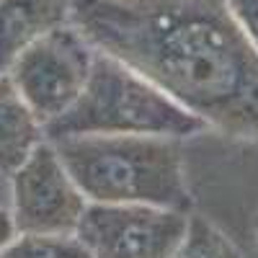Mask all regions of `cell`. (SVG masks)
I'll return each instance as SVG.
<instances>
[{"instance_id": "1", "label": "cell", "mask_w": 258, "mask_h": 258, "mask_svg": "<svg viewBox=\"0 0 258 258\" xmlns=\"http://www.w3.org/2000/svg\"><path fill=\"white\" fill-rule=\"evenodd\" d=\"M70 24L209 129L258 140V52L225 0H70Z\"/></svg>"}, {"instance_id": "2", "label": "cell", "mask_w": 258, "mask_h": 258, "mask_svg": "<svg viewBox=\"0 0 258 258\" xmlns=\"http://www.w3.org/2000/svg\"><path fill=\"white\" fill-rule=\"evenodd\" d=\"M88 202L153 204L191 212L181 140L150 135H85L52 142Z\"/></svg>"}, {"instance_id": "3", "label": "cell", "mask_w": 258, "mask_h": 258, "mask_svg": "<svg viewBox=\"0 0 258 258\" xmlns=\"http://www.w3.org/2000/svg\"><path fill=\"white\" fill-rule=\"evenodd\" d=\"M207 124L176 103L153 80L126 62L98 52L83 93L64 114L44 124V140L85 135H150L188 140L207 132Z\"/></svg>"}, {"instance_id": "4", "label": "cell", "mask_w": 258, "mask_h": 258, "mask_svg": "<svg viewBox=\"0 0 258 258\" xmlns=\"http://www.w3.org/2000/svg\"><path fill=\"white\" fill-rule=\"evenodd\" d=\"M93 57L96 47L73 24H64L29 44L16 57L8 75L39 121L49 124L83 93Z\"/></svg>"}, {"instance_id": "5", "label": "cell", "mask_w": 258, "mask_h": 258, "mask_svg": "<svg viewBox=\"0 0 258 258\" xmlns=\"http://www.w3.org/2000/svg\"><path fill=\"white\" fill-rule=\"evenodd\" d=\"M188 214L153 204L88 202L75 235L93 258H170L186 235Z\"/></svg>"}, {"instance_id": "6", "label": "cell", "mask_w": 258, "mask_h": 258, "mask_svg": "<svg viewBox=\"0 0 258 258\" xmlns=\"http://www.w3.org/2000/svg\"><path fill=\"white\" fill-rule=\"evenodd\" d=\"M88 199L44 140L11 173V220L16 232H75Z\"/></svg>"}, {"instance_id": "7", "label": "cell", "mask_w": 258, "mask_h": 258, "mask_svg": "<svg viewBox=\"0 0 258 258\" xmlns=\"http://www.w3.org/2000/svg\"><path fill=\"white\" fill-rule=\"evenodd\" d=\"M70 24V0H0V73L36 39Z\"/></svg>"}, {"instance_id": "8", "label": "cell", "mask_w": 258, "mask_h": 258, "mask_svg": "<svg viewBox=\"0 0 258 258\" xmlns=\"http://www.w3.org/2000/svg\"><path fill=\"white\" fill-rule=\"evenodd\" d=\"M44 142V124L18 93L8 73H0V173H13Z\"/></svg>"}, {"instance_id": "9", "label": "cell", "mask_w": 258, "mask_h": 258, "mask_svg": "<svg viewBox=\"0 0 258 258\" xmlns=\"http://www.w3.org/2000/svg\"><path fill=\"white\" fill-rule=\"evenodd\" d=\"M0 258H93L75 232H16Z\"/></svg>"}, {"instance_id": "10", "label": "cell", "mask_w": 258, "mask_h": 258, "mask_svg": "<svg viewBox=\"0 0 258 258\" xmlns=\"http://www.w3.org/2000/svg\"><path fill=\"white\" fill-rule=\"evenodd\" d=\"M170 258H243L227 235L199 214H188V227Z\"/></svg>"}, {"instance_id": "11", "label": "cell", "mask_w": 258, "mask_h": 258, "mask_svg": "<svg viewBox=\"0 0 258 258\" xmlns=\"http://www.w3.org/2000/svg\"><path fill=\"white\" fill-rule=\"evenodd\" d=\"M240 31L248 36L253 49L258 52V0H225Z\"/></svg>"}, {"instance_id": "12", "label": "cell", "mask_w": 258, "mask_h": 258, "mask_svg": "<svg viewBox=\"0 0 258 258\" xmlns=\"http://www.w3.org/2000/svg\"><path fill=\"white\" fill-rule=\"evenodd\" d=\"M13 235H16V227H13V220H11V212L0 209V248L6 243H11Z\"/></svg>"}, {"instance_id": "13", "label": "cell", "mask_w": 258, "mask_h": 258, "mask_svg": "<svg viewBox=\"0 0 258 258\" xmlns=\"http://www.w3.org/2000/svg\"><path fill=\"white\" fill-rule=\"evenodd\" d=\"M253 230H255V248H258V217H255V227Z\"/></svg>"}]
</instances>
